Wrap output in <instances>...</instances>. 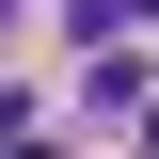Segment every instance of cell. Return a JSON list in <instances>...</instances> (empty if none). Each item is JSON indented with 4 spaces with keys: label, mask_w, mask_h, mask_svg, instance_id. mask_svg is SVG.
<instances>
[{
    "label": "cell",
    "mask_w": 159,
    "mask_h": 159,
    "mask_svg": "<svg viewBox=\"0 0 159 159\" xmlns=\"http://www.w3.org/2000/svg\"><path fill=\"white\" fill-rule=\"evenodd\" d=\"M80 111H143V64H127L111 32H96V64H80Z\"/></svg>",
    "instance_id": "6da1fadb"
},
{
    "label": "cell",
    "mask_w": 159,
    "mask_h": 159,
    "mask_svg": "<svg viewBox=\"0 0 159 159\" xmlns=\"http://www.w3.org/2000/svg\"><path fill=\"white\" fill-rule=\"evenodd\" d=\"M16 16H32V0H0V32H16Z\"/></svg>",
    "instance_id": "7a4b0ae2"
},
{
    "label": "cell",
    "mask_w": 159,
    "mask_h": 159,
    "mask_svg": "<svg viewBox=\"0 0 159 159\" xmlns=\"http://www.w3.org/2000/svg\"><path fill=\"white\" fill-rule=\"evenodd\" d=\"M127 16H159V0H127Z\"/></svg>",
    "instance_id": "3957f363"
}]
</instances>
